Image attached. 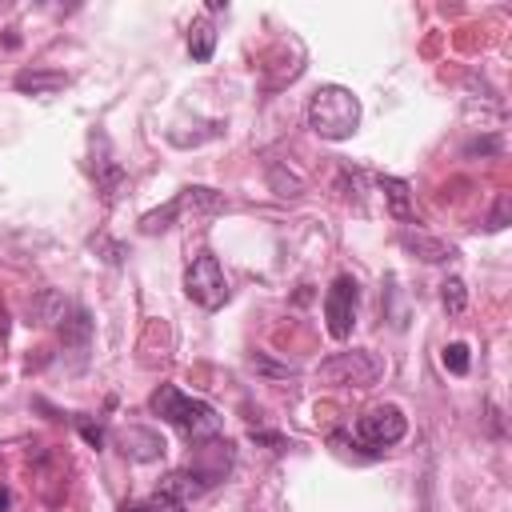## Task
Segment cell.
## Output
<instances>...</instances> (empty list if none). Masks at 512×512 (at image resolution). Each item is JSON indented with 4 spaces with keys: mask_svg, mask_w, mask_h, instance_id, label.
<instances>
[{
    "mask_svg": "<svg viewBox=\"0 0 512 512\" xmlns=\"http://www.w3.org/2000/svg\"><path fill=\"white\" fill-rule=\"evenodd\" d=\"M308 128L324 140H348L360 128V100L344 84H320L308 100Z\"/></svg>",
    "mask_w": 512,
    "mask_h": 512,
    "instance_id": "6da1fadb",
    "label": "cell"
},
{
    "mask_svg": "<svg viewBox=\"0 0 512 512\" xmlns=\"http://www.w3.org/2000/svg\"><path fill=\"white\" fill-rule=\"evenodd\" d=\"M232 468V444L228 440H208L196 448V460H188L184 468L168 472V480L160 484V492L176 496V500H188V496H200L208 492L216 480H224V472Z\"/></svg>",
    "mask_w": 512,
    "mask_h": 512,
    "instance_id": "7a4b0ae2",
    "label": "cell"
},
{
    "mask_svg": "<svg viewBox=\"0 0 512 512\" xmlns=\"http://www.w3.org/2000/svg\"><path fill=\"white\" fill-rule=\"evenodd\" d=\"M148 408H152L160 420L184 428L192 440H200V436H216V432H220V416H216V408H212L208 400L184 396L176 384H160V388L152 392Z\"/></svg>",
    "mask_w": 512,
    "mask_h": 512,
    "instance_id": "3957f363",
    "label": "cell"
},
{
    "mask_svg": "<svg viewBox=\"0 0 512 512\" xmlns=\"http://www.w3.org/2000/svg\"><path fill=\"white\" fill-rule=\"evenodd\" d=\"M220 208H228V200H224L220 192H212V188H204V184H192V188H184L176 200H168L164 208L144 212V216H140V232H144V236H156V232L172 228V220H176L180 212H220Z\"/></svg>",
    "mask_w": 512,
    "mask_h": 512,
    "instance_id": "277c9868",
    "label": "cell"
},
{
    "mask_svg": "<svg viewBox=\"0 0 512 512\" xmlns=\"http://www.w3.org/2000/svg\"><path fill=\"white\" fill-rule=\"evenodd\" d=\"M380 376H384L380 356H372V352H364V348L336 352L332 360L320 364V380H324V384H336V388H372Z\"/></svg>",
    "mask_w": 512,
    "mask_h": 512,
    "instance_id": "5b68a950",
    "label": "cell"
},
{
    "mask_svg": "<svg viewBox=\"0 0 512 512\" xmlns=\"http://www.w3.org/2000/svg\"><path fill=\"white\" fill-rule=\"evenodd\" d=\"M184 292L192 304H200L208 312H216L228 300V280H224V268L212 252H196V260L184 272Z\"/></svg>",
    "mask_w": 512,
    "mask_h": 512,
    "instance_id": "8992f818",
    "label": "cell"
},
{
    "mask_svg": "<svg viewBox=\"0 0 512 512\" xmlns=\"http://www.w3.org/2000/svg\"><path fill=\"white\" fill-rule=\"evenodd\" d=\"M404 432H408V420L396 404H376L356 420V436L368 448H392L396 440H404Z\"/></svg>",
    "mask_w": 512,
    "mask_h": 512,
    "instance_id": "52a82bcc",
    "label": "cell"
},
{
    "mask_svg": "<svg viewBox=\"0 0 512 512\" xmlns=\"http://www.w3.org/2000/svg\"><path fill=\"white\" fill-rule=\"evenodd\" d=\"M356 280L352 276H336L328 296H324V320H328V336L332 340H348L352 324H356Z\"/></svg>",
    "mask_w": 512,
    "mask_h": 512,
    "instance_id": "ba28073f",
    "label": "cell"
},
{
    "mask_svg": "<svg viewBox=\"0 0 512 512\" xmlns=\"http://www.w3.org/2000/svg\"><path fill=\"white\" fill-rule=\"evenodd\" d=\"M92 140L100 144V156H92V176H96V192H100V196H104V200L112 204V200L120 196V188H124V180H128V176H124V168H120V164L112 160V152H108V140H104V136H92Z\"/></svg>",
    "mask_w": 512,
    "mask_h": 512,
    "instance_id": "9c48e42d",
    "label": "cell"
},
{
    "mask_svg": "<svg viewBox=\"0 0 512 512\" xmlns=\"http://www.w3.org/2000/svg\"><path fill=\"white\" fill-rule=\"evenodd\" d=\"M164 436L160 432H152V428H124L120 432V452L128 456V460H160L164 456Z\"/></svg>",
    "mask_w": 512,
    "mask_h": 512,
    "instance_id": "30bf717a",
    "label": "cell"
},
{
    "mask_svg": "<svg viewBox=\"0 0 512 512\" xmlns=\"http://www.w3.org/2000/svg\"><path fill=\"white\" fill-rule=\"evenodd\" d=\"M400 244H404V252H412V256H420L424 264H444V260H452L456 256V248L452 244H444V240H436V236H428V232H412V228H404L400 232Z\"/></svg>",
    "mask_w": 512,
    "mask_h": 512,
    "instance_id": "8fae6325",
    "label": "cell"
},
{
    "mask_svg": "<svg viewBox=\"0 0 512 512\" xmlns=\"http://www.w3.org/2000/svg\"><path fill=\"white\" fill-rule=\"evenodd\" d=\"M64 84H68V76L56 72V68H24V72H16V88L20 92H32V96H52Z\"/></svg>",
    "mask_w": 512,
    "mask_h": 512,
    "instance_id": "7c38bea8",
    "label": "cell"
},
{
    "mask_svg": "<svg viewBox=\"0 0 512 512\" xmlns=\"http://www.w3.org/2000/svg\"><path fill=\"white\" fill-rule=\"evenodd\" d=\"M88 336H92V316L80 304L64 308L60 312V340H64V348H88Z\"/></svg>",
    "mask_w": 512,
    "mask_h": 512,
    "instance_id": "4fadbf2b",
    "label": "cell"
},
{
    "mask_svg": "<svg viewBox=\"0 0 512 512\" xmlns=\"http://www.w3.org/2000/svg\"><path fill=\"white\" fill-rule=\"evenodd\" d=\"M376 184H380V192H384V200H388V212H392L396 220H408V216H412V192H408V184H404L400 176H380Z\"/></svg>",
    "mask_w": 512,
    "mask_h": 512,
    "instance_id": "5bb4252c",
    "label": "cell"
},
{
    "mask_svg": "<svg viewBox=\"0 0 512 512\" xmlns=\"http://www.w3.org/2000/svg\"><path fill=\"white\" fill-rule=\"evenodd\" d=\"M212 48H216V24L208 16H196L192 28H188V52H192V60H208Z\"/></svg>",
    "mask_w": 512,
    "mask_h": 512,
    "instance_id": "9a60e30c",
    "label": "cell"
},
{
    "mask_svg": "<svg viewBox=\"0 0 512 512\" xmlns=\"http://www.w3.org/2000/svg\"><path fill=\"white\" fill-rule=\"evenodd\" d=\"M440 300H444V308H448V316H460V312H464V304H468V292H464V280H460V276H448V280L440 284Z\"/></svg>",
    "mask_w": 512,
    "mask_h": 512,
    "instance_id": "2e32d148",
    "label": "cell"
},
{
    "mask_svg": "<svg viewBox=\"0 0 512 512\" xmlns=\"http://www.w3.org/2000/svg\"><path fill=\"white\" fill-rule=\"evenodd\" d=\"M128 512H184V500H176V496H168V492H156V496L132 504Z\"/></svg>",
    "mask_w": 512,
    "mask_h": 512,
    "instance_id": "e0dca14e",
    "label": "cell"
},
{
    "mask_svg": "<svg viewBox=\"0 0 512 512\" xmlns=\"http://www.w3.org/2000/svg\"><path fill=\"white\" fill-rule=\"evenodd\" d=\"M444 368L456 372V376H464L468 372V344H448L444 348Z\"/></svg>",
    "mask_w": 512,
    "mask_h": 512,
    "instance_id": "ac0fdd59",
    "label": "cell"
},
{
    "mask_svg": "<svg viewBox=\"0 0 512 512\" xmlns=\"http://www.w3.org/2000/svg\"><path fill=\"white\" fill-rule=\"evenodd\" d=\"M504 220H508V196H500V200H496V212L488 216V228L496 232V228H504Z\"/></svg>",
    "mask_w": 512,
    "mask_h": 512,
    "instance_id": "d6986e66",
    "label": "cell"
},
{
    "mask_svg": "<svg viewBox=\"0 0 512 512\" xmlns=\"http://www.w3.org/2000/svg\"><path fill=\"white\" fill-rule=\"evenodd\" d=\"M76 424H80V432H84V440H88V444H100V440H104V432H100V424H88L84 416H76Z\"/></svg>",
    "mask_w": 512,
    "mask_h": 512,
    "instance_id": "ffe728a7",
    "label": "cell"
},
{
    "mask_svg": "<svg viewBox=\"0 0 512 512\" xmlns=\"http://www.w3.org/2000/svg\"><path fill=\"white\" fill-rule=\"evenodd\" d=\"M8 508H12V492L0 484V512H8Z\"/></svg>",
    "mask_w": 512,
    "mask_h": 512,
    "instance_id": "44dd1931",
    "label": "cell"
},
{
    "mask_svg": "<svg viewBox=\"0 0 512 512\" xmlns=\"http://www.w3.org/2000/svg\"><path fill=\"white\" fill-rule=\"evenodd\" d=\"M4 336H8V308L0 304V340H4Z\"/></svg>",
    "mask_w": 512,
    "mask_h": 512,
    "instance_id": "7402d4cb",
    "label": "cell"
}]
</instances>
